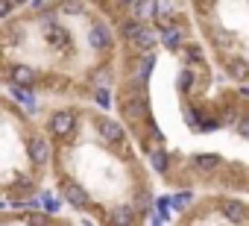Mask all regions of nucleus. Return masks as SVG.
Returning <instances> with one entry per match:
<instances>
[{"instance_id":"a211bd4d","label":"nucleus","mask_w":249,"mask_h":226,"mask_svg":"<svg viewBox=\"0 0 249 226\" xmlns=\"http://www.w3.org/2000/svg\"><path fill=\"white\" fill-rule=\"evenodd\" d=\"M182 47H185V53H188V59H191V62H202V59H205L199 44H194V41H185Z\"/></svg>"},{"instance_id":"f8f14e48","label":"nucleus","mask_w":249,"mask_h":226,"mask_svg":"<svg viewBox=\"0 0 249 226\" xmlns=\"http://www.w3.org/2000/svg\"><path fill=\"white\" fill-rule=\"evenodd\" d=\"M33 185H36L33 176H27V173H15V179H12V194L27 197V194H33Z\"/></svg>"},{"instance_id":"0eeeda50","label":"nucleus","mask_w":249,"mask_h":226,"mask_svg":"<svg viewBox=\"0 0 249 226\" xmlns=\"http://www.w3.org/2000/svg\"><path fill=\"white\" fill-rule=\"evenodd\" d=\"M159 41L167 44L170 50H179V47L188 41V30H185V24H170V27H164V33H161Z\"/></svg>"},{"instance_id":"dca6fc26","label":"nucleus","mask_w":249,"mask_h":226,"mask_svg":"<svg viewBox=\"0 0 249 226\" xmlns=\"http://www.w3.org/2000/svg\"><path fill=\"white\" fill-rule=\"evenodd\" d=\"M94 100H97V106H100V109H108V106H111L108 85H97V88H94Z\"/></svg>"},{"instance_id":"4be33fe9","label":"nucleus","mask_w":249,"mask_h":226,"mask_svg":"<svg viewBox=\"0 0 249 226\" xmlns=\"http://www.w3.org/2000/svg\"><path fill=\"white\" fill-rule=\"evenodd\" d=\"M41 203H44V211H50V214L62 208V206H59V200H53L50 194H41Z\"/></svg>"},{"instance_id":"b1692460","label":"nucleus","mask_w":249,"mask_h":226,"mask_svg":"<svg viewBox=\"0 0 249 226\" xmlns=\"http://www.w3.org/2000/svg\"><path fill=\"white\" fill-rule=\"evenodd\" d=\"M12 6H15L12 0H0V18H6V15L12 12Z\"/></svg>"},{"instance_id":"5701e85b","label":"nucleus","mask_w":249,"mask_h":226,"mask_svg":"<svg viewBox=\"0 0 249 226\" xmlns=\"http://www.w3.org/2000/svg\"><path fill=\"white\" fill-rule=\"evenodd\" d=\"M246 132H249V118L240 112V115H237V135H240V138H246Z\"/></svg>"},{"instance_id":"f257e3e1","label":"nucleus","mask_w":249,"mask_h":226,"mask_svg":"<svg viewBox=\"0 0 249 226\" xmlns=\"http://www.w3.org/2000/svg\"><path fill=\"white\" fill-rule=\"evenodd\" d=\"M120 109L129 121H144L150 115V103H147V94H144V85H132L126 94L120 97Z\"/></svg>"},{"instance_id":"393cba45","label":"nucleus","mask_w":249,"mask_h":226,"mask_svg":"<svg viewBox=\"0 0 249 226\" xmlns=\"http://www.w3.org/2000/svg\"><path fill=\"white\" fill-rule=\"evenodd\" d=\"M132 3V0H120V6H129Z\"/></svg>"},{"instance_id":"bb28decb","label":"nucleus","mask_w":249,"mask_h":226,"mask_svg":"<svg viewBox=\"0 0 249 226\" xmlns=\"http://www.w3.org/2000/svg\"><path fill=\"white\" fill-rule=\"evenodd\" d=\"M0 208H3V200H0Z\"/></svg>"},{"instance_id":"a878e982","label":"nucleus","mask_w":249,"mask_h":226,"mask_svg":"<svg viewBox=\"0 0 249 226\" xmlns=\"http://www.w3.org/2000/svg\"><path fill=\"white\" fill-rule=\"evenodd\" d=\"M12 3H30V0H12Z\"/></svg>"},{"instance_id":"7ed1b4c3","label":"nucleus","mask_w":249,"mask_h":226,"mask_svg":"<svg viewBox=\"0 0 249 226\" xmlns=\"http://www.w3.org/2000/svg\"><path fill=\"white\" fill-rule=\"evenodd\" d=\"M135 50H141V53H147V50H156V44H159V36H156V30H150L147 24H138L132 33H129V38H126Z\"/></svg>"},{"instance_id":"ddd939ff","label":"nucleus","mask_w":249,"mask_h":226,"mask_svg":"<svg viewBox=\"0 0 249 226\" xmlns=\"http://www.w3.org/2000/svg\"><path fill=\"white\" fill-rule=\"evenodd\" d=\"M108 220H111V223H135V220H138V211H135L132 206H120V208H114V211L108 214Z\"/></svg>"},{"instance_id":"20e7f679","label":"nucleus","mask_w":249,"mask_h":226,"mask_svg":"<svg viewBox=\"0 0 249 226\" xmlns=\"http://www.w3.org/2000/svg\"><path fill=\"white\" fill-rule=\"evenodd\" d=\"M59 194H62L73 208H88V194L82 191L79 182H73V179H62V182H59Z\"/></svg>"},{"instance_id":"f3484780","label":"nucleus","mask_w":249,"mask_h":226,"mask_svg":"<svg viewBox=\"0 0 249 226\" xmlns=\"http://www.w3.org/2000/svg\"><path fill=\"white\" fill-rule=\"evenodd\" d=\"M191 203H194V194H191V191H182V194H173V197H170V206H173V208H188Z\"/></svg>"},{"instance_id":"9d476101","label":"nucleus","mask_w":249,"mask_h":226,"mask_svg":"<svg viewBox=\"0 0 249 226\" xmlns=\"http://www.w3.org/2000/svg\"><path fill=\"white\" fill-rule=\"evenodd\" d=\"M220 165H223V159H220L217 153H199V156H194V168H196V170L211 173V170H217Z\"/></svg>"},{"instance_id":"4468645a","label":"nucleus","mask_w":249,"mask_h":226,"mask_svg":"<svg viewBox=\"0 0 249 226\" xmlns=\"http://www.w3.org/2000/svg\"><path fill=\"white\" fill-rule=\"evenodd\" d=\"M56 12H65V15H82V12H85V3H82V0H59V3H56Z\"/></svg>"},{"instance_id":"6e6552de","label":"nucleus","mask_w":249,"mask_h":226,"mask_svg":"<svg viewBox=\"0 0 249 226\" xmlns=\"http://www.w3.org/2000/svg\"><path fill=\"white\" fill-rule=\"evenodd\" d=\"M27 150H30V159H33L38 168H44V165L50 162V144H47V138L33 135V138H30V144H27Z\"/></svg>"},{"instance_id":"2eb2a0df","label":"nucleus","mask_w":249,"mask_h":226,"mask_svg":"<svg viewBox=\"0 0 249 226\" xmlns=\"http://www.w3.org/2000/svg\"><path fill=\"white\" fill-rule=\"evenodd\" d=\"M150 162H153V168H156V173H167V168H170V156L159 147V150H153L150 153Z\"/></svg>"},{"instance_id":"39448f33","label":"nucleus","mask_w":249,"mask_h":226,"mask_svg":"<svg viewBox=\"0 0 249 226\" xmlns=\"http://www.w3.org/2000/svg\"><path fill=\"white\" fill-rule=\"evenodd\" d=\"M97 130H100V135H103L108 144H123V141H126L123 127H120L117 121H111V118H97Z\"/></svg>"},{"instance_id":"1a4fd4ad","label":"nucleus","mask_w":249,"mask_h":226,"mask_svg":"<svg viewBox=\"0 0 249 226\" xmlns=\"http://www.w3.org/2000/svg\"><path fill=\"white\" fill-rule=\"evenodd\" d=\"M9 76H12V82H15V85H24V88H30V85H36V82H38V74H36L30 65H15Z\"/></svg>"},{"instance_id":"6ab92c4d","label":"nucleus","mask_w":249,"mask_h":226,"mask_svg":"<svg viewBox=\"0 0 249 226\" xmlns=\"http://www.w3.org/2000/svg\"><path fill=\"white\" fill-rule=\"evenodd\" d=\"M12 97H18V100H21V103H27V106H33V103H36V97H33L24 85H15V82H12Z\"/></svg>"},{"instance_id":"423d86ee","label":"nucleus","mask_w":249,"mask_h":226,"mask_svg":"<svg viewBox=\"0 0 249 226\" xmlns=\"http://www.w3.org/2000/svg\"><path fill=\"white\" fill-rule=\"evenodd\" d=\"M88 47L91 50H111V30L106 24H94L88 30Z\"/></svg>"},{"instance_id":"412c9836","label":"nucleus","mask_w":249,"mask_h":226,"mask_svg":"<svg viewBox=\"0 0 249 226\" xmlns=\"http://www.w3.org/2000/svg\"><path fill=\"white\" fill-rule=\"evenodd\" d=\"M191 85H194V71H191V68H185V71L179 74V91H188Z\"/></svg>"},{"instance_id":"aec40b11","label":"nucleus","mask_w":249,"mask_h":226,"mask_svg":"<svg viewBox=\"0 0 249 226\" xmlns=\"http://www.w3.org/2000/svg\"><path fill=\"white\" fill-rule=\"evenodd\" d=\"M94 82H97V85H108V82H111V68H108V65H100V71L94 74Z\"/></svg>"},{"instance_id":"9b49d317","label":"nucleus","mask_w":249,"mask_h":226,"mask_svg":"<svg viewBox=\"0 0 249 226\" xmlns=\"http://www.w3.org/2000/svg\"><path fill=\"white\" fill-rule=\"evenodd\" d=\"M226 74L231 76V79H246V59L243 56H231V59H226Z\"/></svg>"},{"instance_id":"f03ea898","label":"nucleus","mask_w":249,"mask_h":226,"mask_svg":"<svg viewBox=\"0 0 249 226\" xmlns=\"http://www.w3.org/2000/svg\"><path fill=\"white\" fill-rule=\"evenodd\" d=\"M47 127L56 138H71L76 132V115H71V112H53Z\"/></svg>"}]
</instances>
